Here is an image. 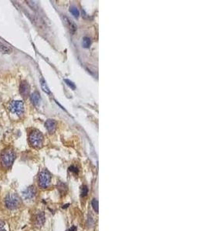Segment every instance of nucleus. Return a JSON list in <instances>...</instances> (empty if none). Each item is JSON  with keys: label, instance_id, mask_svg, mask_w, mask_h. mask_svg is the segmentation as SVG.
<instances>
[{"label": "nucleus", "instance_id": "obj_11", "mask_svg": "<svg viewBox=\"0 0 206 231\" xmlns=\"http://www.w3.org/2000/svg\"><path fill=\"white\" fill-rule=\"evenodd\" d=\"M30 99H31V101L33 105L35 106H37L40 102V95L38 92H34L33 93L31 94V96H30Z\"/></svg>", "mask_w": 206, "mask_h": 231}, {"label": "nucleus", "instance_id": "obj_6", "mask_svg": "<svg viewBox=\"0 0 206 231\" xmlns=\"http://www.w3.org/2000/svg\"><path fill=\"white\" fill-rule=\"evenodd\" d=\"M22 195L24 200H31L35 198L36 195V189L33 186H30L22 192Z\"/></svg>", "mask_w": 206, "mask_h": 231}, {"label": "nucleus", "instance_id": "obj_20", "mask_svg": "<svg viewBox=\"0 0 206 231\" xmlns=\"http://www.w3.org/2000/svg\"><path fill=\"white\" fill-rule=\"evenodd\" d=\"M0 231H6L5 229V223L0 220Z\"/></svg>", "mask_w": 206, "mask_h": 231}, {"label": "nucleus", "instance_id": "obj_21", "mask_svg": "<svg viewBox=\"0 0 206 231\" xmlns=\"http://www.w3.org/2000/svg\"><path fill=\"white\" fill-rule=\"evenodd\" d=\"M70 171L74 172V173H78V169H77V167L74 166H72L70 167Z\"/></svg>", "mask_w": 206, "mask_h": 231}, {"label": "nucleus", "instance_id": "obj_13", "mask_svg": "<svg viewBox=\"0 0 206 231\" xmlns=\"http://www.w3.org/2000/svg\"><path fill=\"white\" fill-rule=\"evenodd\" d=\"M91 44V41L90 39L87 36H84L83 38V42H82V45L84 48H89Z\"/></svg>", "mask_w": 206, "mask_h": 231}, {"label": "nucleus", "instance_id": "obj_19", "mask_svg": "<svg viewBox=\"0 0 206 231\" xmlns=\"http://www.w3.org/2000/svg\"><path fill=\"white\" fill-rule=\"evenodd\" d=\"M64 81L66 82V83L68 85V86H69L71 89H76L75 84H74V82H73L72 81H70V80H69V79H65Z\"/></svg>", "mask_w": 206, "mask_h": 231}, {"label": "nucleus", "instance_id": "obj_18", "mask_svg": "<svg viewBox=\"0 0 206 231\" xmlns=\"http://www.w3.org/2000/svg\"><path fill=\"white\" fill-rule=\"evenodd\" d=\"M57 187H58V190H59V192L62 193H65V190H66L65 184H63V183H59Z\"/></svg>", "mask_w": 206, "mask_h": 231}, {"label": "nucleus", "instance_id": "obj_12", "mask_svg": "<svg viewBox=\"0 0 206 231\" xmlns=\"http://www.w3.org/2000/svg\"><path fill=\"white\" fill-rule=\"evenodd\" d=\"M65 19H66V22L67 25H68V27H69V29H70V31L72 33H74L75 31L77 30V26H76V25L74 24V22H73L71 19H70L69 18H67V17H65Z\"/></svg>", "mask_w": 206, "mask_h": 231}, {"label": "nucleus", "instance_id": "obj_4", "mask_svg": "<svg viewBox=\"0 0 206 231\" xmlns=\"http://www.w3.org/2000/svg\"><path fill=\"white\" fill-rule=\"evenodd\" d=\"M51 182V175L47 169H43L39 174V186L42 189L49 187Z\"/></svg>", "mask_w": 206, "mask_h": 231}, {"label": "nucleus", "instance_id": "obj_8", "mask_svg": "<svg viewBox=\"0 0 206 231\" xmlns=\"http://www.w3.org/2000/svg\"><path fill=\"white\" fill-rule=\"evenodd\" d=\"M33 223L34 225L36 227H41L44 223H45V215L44 213L43 212H38L36 213V215L34 216V219H33Z\"/></svg>", "mask_w": 206, "mask_h": 231}, {"label": "nucleus", "instance_id": "obj_9", "mask_svg": "<svg viewBox=\"0 0 206 231\" xmlns=\"http://www.w3.org/2000/svg\"><path fill=\"white\" fill-rule=\"evenodd\" d=\"M45 126L50 133H53L56 129V122L54 119H47L45 123Z\"/></svg>", "mask_w": 206, "mask_h": 231}, {"label": "nucleus", "instance_id": "obj_7", "mask_svg": "<svg viewBox=\"0 0 206 231\" xmlns=\"http://www.w3.org/2000/svg\"><path fill=\"white\" fill-rule=\"evenodd\" d=\"M29 92H30L29 85L28 84L26 81H22L20 83V86H19V93L21 96L23 98L26 99L29 96Z\"/></svg>", "mask_w": 206, "mask_h": 231}, {"label": "nucleus", "instance_id": "obj_10", "mask_svg": "<svg viewBox=\"0 0 206 231\" xmlns=\"http://www.w3.org/2000/svg\"><path fill=\"white\" fill-rule=\"evenodd\" d=\"M12 51H13V50H12V48L9 45L3 42L2 41H0V52L4 54H9L11 53Z\"/></svg>", "mask_w": 206, "mask_h": 231}, {"label": "nucleus", "instance_id": "obj_14", "mask_svg": "<svg viewBox=\"0 0 206 231\" xmlns=\"http://www.w3.org/2000/svg\"><path fill=\"white\" fill-rule=\"evenodd\" d=\"M40 83H41V87H42L43 90L45 93H50V90L49 87H48V86H47V84H46V81H45L43 78L40 79Z\"/></svg>", "mask_w": 206, "mask_h": 231}, {"label": "nucleus", "instance_id": "obj_22", "mask_svg": "<svg viewBox=\"0 0 206 231\" xmlns=\"http://www.w3.org/2000/svg\"><path fill=\"white\" fill-rule=\"evenodd\" d=\"M77 230V228L75 227V226H73V227H71L68 231H76Z\"/></svg>", "mask_w": 206, "mask_h": 231}, {"label": "nucleus", "instance_id": "obj_3", "mask_svg": "<svg viewBox=\"0 0 206 231\" xmlns=\"http://www.w3.org/2000/svg\"><path fill=\"white\" fill-rule=\"evenodd\" d=\"M5 206L9 210L17 209L20 206L21 200L19 197L16 193H9L5 198Z\"/></svg>", "mask_w": 206, "mask_h": 231}, {"label": "nucleus", "instance_id": "obj_2", "mask_svg": "<svg viewBox=\"0 0 206 231\" xmlns=\"http://www.w3.org/2000/svg\"><path fill=\"white\" fill-rule=\"evenodd\" d=\"M43 136L42 133L39 131L34 129L32 130L29 136V141L30 145L32 147L39 149L43 147Z\"/></svg>", "mask_w": 206, "mask_h": 231}, {"label": "nucleus", "instance_id": "obj_16", "mask_svg": "<svg viewBox=\"0 0 206 231\" xmlns=\"http://www.w3.org/2000/svg\"><path fill=\"white\" fill-rule=\"evenodd\" d=\"M92 206H93V210L96 212L98 213V210H99V205H98V201L96 199H93V201H92Z\"/></svg>", "mask_w": 206, "mask_h": 231}, {"label": "nucleus", "instance_id": "obj_5", "mask_svg": "<svg viewBox=\"0 0 206 231\" xmlns=\"http://www.w3.org/2000/svg\"><path fill=\"white\" fill-rule=\"evenodd\" d=\"M9 109L12 113H14L19 116H22L24 113V104L21 100H14L9 103Z\"/></svg>", "mask_w": 206, "mask_h": 231}, {"label": "nucleus", "instance_id": "obj_15", "mask_svg": "<svg viewBox=\"0 0 206 231\" xmlns=\"http://www.w3.org/2000/svg\"><path fill=\"white\" fill-rule=\"evenodd\" d=\"M70 12L72 13V15L76 18H78L79 16H80V12H79L78 9L75 6H71L70 8Z\"/></svg>", "mask_w": 206, "mask_h": 231}, {"label": "nucleus", "instance_id": "obj_17", "mask_svg": "<svg viewBox=\"0 0 206 231\" xmlns=\"http://www.w3.org/2000/svg\"><path fill=\"white\" fill-rule=\"evenodd\" d=\"M88 193V188L87 186H83L81 187V196L85 197L87 196V194Z\"/></svg>", "mask_w": 206, "mask_h": 231}, {"label": "nucleus", "instance_id": "obj_1", "mask_svg": "<svg viewBox=\"0 0 206 231\" xmlns=\"http://www.w3.org/2000/svg\"><path fill=\"white\" fill-rule=\"evenodd\" d=\"M15 159H16L15 152L11 148H7L5 150H3L1 153V156H0V160H1L2 164L6 168L10 167L13 165Z\"/></svg>", "mask_w": 206, "mask_h": 231}]
</instances>
